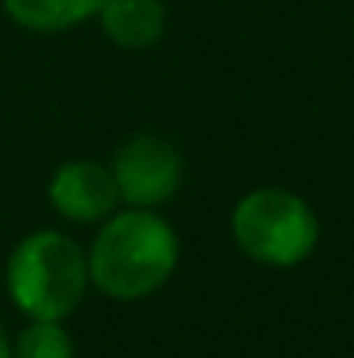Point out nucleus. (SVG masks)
I'll list each match as a JSON object with an SVG mask.
<instances>
[{"instance_id":"7ed1b4c3","label":"nucleus","mask_w":354,"mask_h":358,"mask_svg":"<svg viewBox=\"0 0 354 358\" xmlns=\"http://www.w3.org/2000/svg\"><path fill=\"white\" fill-rule=\"evenodd\" d=\"M233 240L257 264L295 268L313 254L320 223L309 202H302L299 195L285 188H257L236 202Z\"/></svg>"},{"instance_id":"f257e3e1","label":"nucleus","mask_w":354,"mask_h":358,"mask_svg":"<svg viewBox=\"0 0 354 358\" xmlns=\"http://www.w3.org/2000/svg\"><path fill=\"white\" fill-rule=\"evenodd\" d=\"M177 257L181 243L174 227L149 209L128 206L125 213H112L94 237L87 275L105 296L132 303L153 296L174 275Z\"/></svg>"},{"instance_id":"20e7f679","label":"nucleus","mask_w":354,"mask_h":358,"mask_svg":"<svg viewBox=\"0 0 354 358\" xmlns=\"http://www.w3.org/2000/svg\"><path fill=\"white\" fill-rule=\"evenodd\" d=\"M181 153L160 136H135L115 153L112 178L118 199L135 209H156L181 188Z\"/></svg>"},{"instance_id":"0eeeda50","label":"nucleus","mask_w":354,"mask_h":358,"mask_svg":"<svg viewBox=\"0 0 354 358\" xmlns=\"http://www.w3.org/2000/svg\"><path fill=\"white\" fill-rule=\"evenodd\" d=\"M105 0H3L14 24L28 31H66L101 10Z\"/></svg>"},{"instance_id":"1a4fd4ad","label":"nucleus","mask_w":354,"mask_h":358,"mask_svg":"<svg viewBox=\"0 0 354 358\" xmlns=\"http://www.w3.org/2000/svg\"><path fill=\"white\" fill-rule=\"evenodd\" d=\"M0 358H10V345H7V338H3V327H0Z\"/></svg>"},{"instance_id":"f03ea898","label":"nucleus","mask_w":354,"mask_h":358,"mask_svg":"<svg viewBox=\"0 0 354 358\" xmlns=\"http://www.w3.org/2000/svg\"><path fill=\"white\" fill-rule=\"evenodd\" d=\"M87 254L56 230H35L7 257V292L31 320L70 317L87 292Z\"/></svg>"},{"instance_id":"39448f33","label":"nucleus","mask_w":354,"mask_h":358,"mask_svg":"<svg viewBox=\"0 0 354 358\" xmlns=\"http://www.w3.org/2000/svg\"><path fill=\"white\" fill-rule=\"evenodd\" d=\"M49 202L63 220L73 223H98L108 220L121 202L115 188V178L108 167L94 160H70L63 164L49 181Z\"/></svg>"},{"instance_id":"423d86ee","label":"nucleus","mask_w":354,"mask_h":358,"mask_svg":"<svg viewBox=\"0 0 354 358\" xmlns=\"http://www.w3.org/2000/svg\"><path fill=\"white\" fill-rule=\"evenodd\" d=\"M98 17L101 31L118 49H149L167 28V10L160 0H105Z\"/></svg>"},{"instance_id":"6e6552de","label":"nucleus","mask_w":354,"mask_h":358,"mask_svg":"<svg viewBox=\"0 0 354 358\" xmlns=\"http://www.w3.org/2000/svg\"><path fill=\"white\" fill-rule=\"evenodd\" d=\"M10 358H73V338L59 327V320H31L17 334Z\"/></svg>"}]
</instances>
